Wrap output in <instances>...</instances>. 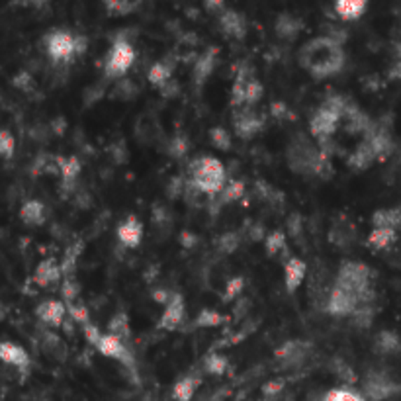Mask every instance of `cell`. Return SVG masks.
Instances as JSON below:
<instances>
[{
  "label": "cell",
  "mask_w": 401,
  "mask_h": 401,
  "mask_svg": "<svg viewBox=\"0 0 401 401\" xmlns=\"http://www.w3.org/2000/svg\"><path fill=\"white\" fill-rule=\"evenodd\" d=\"M307 276V265L306 260L297 257H288L284 260V286H286L288 294L297 292V288L304 284Z\"/></svg>",
  "instance_id": "obj_17"
},
{
  "label": "cell",
  "mask_w": 401,
  "mask_h": 401,
  "mask_svg": "<svg viewBox=\"0 0 401 401\" xmlns=\"http://www.w3.org/2000/svg\"><path fill=\"white\" fill-rule=\"evenodd\" d=\"M329 241L337 248H351L356 241V227L351 220L341 218L333 223V227L329 231Z\"/></svg>",
  "instance_id": "obj_19"
},
{
  "label": "cell",
  "mask_w": 401,
  "mask_h": 401,
  "mask_svg": "<svg viewBox=\"0 0 401 401\" xmlns=\"http://www.w3.org/2000/svg\"><path fill=\"white\" fill-rule=\"evenodd\" d=\"M265 96V86L257 77L248 75L245 85V106H257Z\"/></svg>",
  "instance_id": "obj_40"
},
{
  "label": "cell",
  "mask_w": 401,
  "mask_h": 401,
  "mask_svg": "<svg viewBox=\"0 0 401 401\" xmlns=\"http://www.w3.org/2000/svg\"><path fill=\"white\" fill-rule=\"evenodd\" d=\"M398 239V231L388 230V227H372V231L366 237V245L374 251H386L392 247Z\"/></svg>",
  "instance_id": "obj_30"
},
{
  "label": "cell",
  "mask_w": 401,
  "mask_h": 401,
  "mask_svg": "<svg viewBox=\"0 0 401 401\" xmlns=\"http://www.w3.org/2000/svg\"><path fill=\"white\" fill-rule=\"evenodd\" d=\"M233 127H235V135L248 141L253 137H257L262 127H265V120L253 110V108H239L235 115H233Z\"/></svg>",
  "instance_id": "obj_10"
},
{
  "label": "cell",
  "mask_w": 401,
  "mask_h": 401,
  "mask_svg": "<svg viewBox=\"0 0 401 401\" xmlns=\"http://www.w3.org/2000/svg\"><path fill=\"white\" fill-rule=\"evenodd\" d=\"M210 141L211 145L216 147V149H220V151H230L231 147H233V139H231V134L225 129V127H221V125H216V127H211L210 129Z\"/></svg>",
  "instance_id": "obj_43"
},
{
  "label": "cell",
  "mask_w": 401,
  "mask_h": 401,
  "mask_svg": "<svg viewBox=\"0 0 401 401\" xmlns=\"http://www.w3.org/2000/svg\"><path fill=\"white\" fill-rule=\"evenodd\" d=\"M216 63H218V49L210 48L208 51H204L198 61L194 63V71H192V77H194V85L204 86L208 83V78L211 77L213 69H216Z\"/></svg>",
  "instance_id": "obj_21"
},
{
  "label": "cell",
  "mask_w": 401,
  "mask_h": 401,
  "mask_svg": "<svg viewBox=\"0 0 401 401\" xmlns=\"http://www.w3.org/2000/svg\"><path fill=\"white\" fill-rule=\"evenodd\" d=\"M395 53H398V57L401 59V41L398 43V45H395Z\"/></svg>",
  "instance_id": "obj_58"
},
{
  "label": "cell",
  "mask_w": 401,
  "mask_h": 401,
  "mask_svg": "<svg viewBox=\"0 0 401 401\" xmlns=\"http://www.w3.org/2000/svg\"><path fill=\"white\" fill-rule=\"evenodd\" d=\"M360 307V300L358 296L346 290L343 286H337L333 284L327 302H325V311L331 317H353L354 311Z\"/></svg>",
  "instance_id": "obj_8"
},
{
  "label": "cell",
  "mask_w": 401,
  "mask_h": 401,
  "mask_svg": "<svg viewBox=\"0 0 401 401\" xmlns=\"http://www.w3.org/2000/svg\"><path fill=\"white\" fill-rule=\"evenodd\" d=\"M67 304L61 300H45L36 307V317L39 319V323H43L45 327H53V329L63 327L67 321Z\"/></svg>",
  "instance_id": "obj_13"
},
{
  "label": "cell",
  "mask_w": 401,
  "mask_h": 401,
  "mask_svg": "<svg viewBox=\"0 0 401 401\" xmlns=\"http://www.w3.org/2000/svg\"><path fill=\"white\" fill-rule=\"evenodd\" d=\"M220 29L225 38L239 41L247 36V18L237 10L225 8L220 14Z\"/></svg>",
  "instance_id": "obj_16"
},
{
  "label": "cell",
  "mask_w": 401,
  "mask_h": 401,
  "mask_svg": "<svg viewBox=\"0 0 401 401\" xmlns=\"http://www.w3.org/2000/svg\"><path fill=\"white\" fill-rule=\"evenodd\" d=\"M115 237L124 248H137L143 241V223L135 216H129L118 225Z\"/></svg>",
  "instance_id": "obj_15"
},
{
  "label": "cell",
  "mask_w": 401,
  "mask_h": 401,
  "mask_svg": "<svg viewBox=\"0 0 401 401\" xmlns=\"http://www.w3.org/2000/svg\"><path fill=\"white\" fill-rule=\"evenodd\" d=\"M96 351L106 358H112L115 363H120L125 368H134L135 366L134 354L125 346V341H122L120 337H115L112 333H104L100 337V341L96 344Z\"/></svg>",
  "instance_id": "obj_9"
},
{
  "label": "cell",
  "mask_w": 401,
  "mask_h": 401,
  "mask_svg": "<svg viewBox=\"0 0 401 401\" xmlns=\"http://www.w3.org/2000/svg\"><path fill=\"white\" fill-rule=\"evenodd\" d=\"M63 278H65V274L61 270V262H57L55 258L41 260L38 267H36V270H34V282L39 288H45V290L59 286L63 282Z\"/></svg>",
  "instance_id": "obj_14"
},
{
  "label": "cell",
  "mask_w": 401,
  "mask_h": 401,
  "mask_svg": "<svg viewBox=\"0 0 401 401\" xmlns=\"http://www.w3.org/2000/svg\"><path fill=\"white\" fill-rule=\"evenodd\" d=\"M370 282H372V270L366 262H360V260H344L337 270V278H335L337 286L346 288L358 296L360 306L372 304L374 290Z\"/></svg>",
  "instance_id": "obj_5"
},
{
  "label": "cell",
  "mask_w": 401,
  "mask_h": 401,
  "mask_svg": "<svg viewBox=\"0 0 401 401\" xmlns=\"http://www.w3.org/2000/svg\"><path fill=\"white\" fill-rule=\"evenodd\" d=\"M176 92H178V85H176L174 80H171V83L164 86V88H161V94L164 96V98H171V96H176Z\"/></svg>",
  "instance_id": "obj_57"
},
{
  "label": "cell",
  "mask_w": 401,
  "mask_h": 401,
  "mask_svg": "<svg viewBox=\"0 0 401 401\" xmlns=\"http://www.w3.org/2000/svg\"><path fill=\"white\" fill-rule=\"evenodd\" d=\"M20 6H31V8H43L48 6L51 0H14Z\"/></svg>",
  "instance_id": "obj_55"
},
{
  "label": "cell",
  "mask_w": 401,
  "mask_h": 401,
  "mask_svg": "<svg viewBox=\"0 0 401 401\" xmlns=\"http://www.w3.org/2000/svg\"><path fill=\"white\" fill-rule=\"evenodd\" d=\"M393 392V384L380 374H372L364 382V398L370 401H382L390 398Z\"/></svg>",
  "instance_id": "obj_22"
},
{
  "label": "cell",
  "mask_w": 401,
  "mask_h": 401,
  "mask_svg": "<svg viewBox=\"0 0 401 401\" xmlns=\"http://www.w3.org/2000/svg\"><path fill=\"white\" fill-rule=\"evenodd\" d=\"M288 167L297 174H307V176H327L331 174V162L327 157L325 147L317 149L316 145L304 135L294 137L286 151Z\"/></svg>",
  "instance_id": "obj_2"
},
{
  "label": "cell",
  "mask_w": 401,
  "mask_h": 401,
  "mask_svg": "<svg viewBox=\"0 0 401 401\" xmlns=\"http://www.w3.org/2000/svg\"><path fill=\"white\" fill-rule=\"evenodd\" d=\"M83 247H85V243H83V241H77V243H73V245L65 251V255L61 258V270H63L65 276H75V270H77V262L80 253H83Z\"/></svg>",
  "instance_id": "obj_37"
},
{
  "label": "cell",
  "mask_w": 401,
  "mask_h": 401,
  "mask_svg": "<svg viewBox=\"0 0 401 401\" xmlns=\"http://www.w3.org/2000/svg\"><path fill=\"white\" fill-rule=\"evenodd\" d=\"M354 323L360 325L363 329H366V327H370V323H372L374 319V309L370 304H366V306H360L356 311H354Z\"/></svg>",
  "instance_id": "obj_48"
},
{
  "label": "cell",
  "mask_w": 401,
  "mask_h": 401,
  "mask_svg": "<svg viewBox=\"0 0 401 401\" xmlns=\"http://www.w3.org/2000/svg\"><path fill=\"white\" fill-rule=\"evenodd\" d=\"M14 86H18L20 90H24V92H28V90H31V86H34V78H31L29 73L22 71V73H18L14 77Z\"/></svg>",
  "instance_id": "obj_52"
},
{
  "label": "cell",
  "mask_w": 401,
  "mask_h": 401,
  "mask_svg": "<svg viewBox=\"0 0 401 401\" xmlns=\"http://www.w3.org/2000/svg\"><path fill=\"white\" fill-rule=\"evenodd\" d=\"M372 227H388V230H400V208H384V210L374 211Z\"/></svg>",
  "instance_id": "obj_31"
},
{
  "label": "cell",
  "mask_w": 401,
  "mask_h": 401,
  "mask_svg": "<svg viewBox=\"0 0 401 401\" xmlns=\"http://www.w3.org/2000/svg\"><path fill=\"white\" fill-rule=\"evenodd\" d=\"M188 147H190L188 139L182 137V135H176L174 139H171V143H169V155L174 157V159H181L182 155H186Z\"/></svg>",
  "instance_id": "obj_49"
},
{
  "label": "cell",
  "mask_w": 401,
  "mask_h": 401,
  "mask_svg": "<svg viewBox=\"0 0 401 401\" xmlns=\"http://www.w3.org/2000/svg\"><path fill=\"white\" fill-rule=\"evenodd\" d=\"M284 390V382H280V380H272V382H268L265 388H262V393H265V398H276L280 395Z\"/></svg>",
  "instance_id": "obj_53"
},
{
  "label": "cell",
  "mask_w": 401,
  "mask_h": 401,
  "mask_svg": "<svg viewBox=\"0 0 401 401\" xmlns=\"http://www.w3.org/2000/svg\"><path fill=\"white\" fill-rule=\"evenodd\" d=\"M83 335H85V339L88 341V343L92 344V346H96L98 341H100V337H102L104 333H102V331H100L94 323H88L83 327Z\"/></svg>",
  "instance_id": "obj_51"
},
{
  "label": "cell",
  "mask_w": 401,
  "mask_h": 401,
  "mask_svg": "<svg viewBox=\"0 0 401 401\" xmlns=\"http://www.w3.org/2000/svg\"><path fill=\"white\" fill-rule=\"evenodd\" d=\"M172 73H174V65H172L171 61H157L147 71V80L157 90H161V88H164L172 80Z\"/></svg>",
  "instance_id": "obj_29"
},
{
  "label": "cell",
  "mask_w": 401,
  "mask_h": 401,
  "mask_svg": "<svg viewBox=\"0 0 401 401\" xmlns=\"http://www.w3.org/2000/svg\"><path fill=\"white\" fill-rule=\"evenodd\" d=\"M300 67L317 80L331 78L344 69L346 55L339 39L333 36H319L306 41L297 51Z\"/></svg>",
  "instance_id": "obj_1"
},
{
  "label": "cell",
  "mask_w": 401,
  "mask_h": 401,
  "mask_svg": "<svg viewBox=\"0 0 401 401\" xmlns=\"http://www.w3.org/2000/svg\"><path fill=\"white\" fill-rule=\"evenodd\" d=\"M307 344L304 341H288L276 351V360L286 368L297 366L306 360Z\"/></svg>",
  "instance_id": "obj_20"
},
{
  "label": "cell",
  "mask_w": 401,
  "mask_h": 401,
  "mask_svg": "<svg viewBox=\"0 0 401 401\" xmlns=\"http://www.w3.org/2000/svg\"><path fill=\"white\" fill-rule=\"evenodd\" d=\"M108 333L120 337L122 341H127L132 337V325H129V317L125 311H115L114 316L108 321Z\"/></svg>",
  "instance_id": "obj_36"
},
{
  "label": "cell",
  "mask_w": 401,
  "mask_h": 401,
  "mask_svg": "<svg viewBox=\"0 0 401 401\" xmlns=\"http://www.w3.org/2000/svg\"><path fill=\"white\" fill-rule=\"evenodd\" d=\"M67 309H69V317H71L73 323L80 325V327L92 323V321H90V311H88V307H86L80 300L75 302V304H67Z\"/></svg>",
  "instance_id": "obj_45"
},
{
  "label": "cell",
  "mask_w": 401,
  "mask_h": 401,
  "mask_svg": "<svg viewBox=\"0 0 401 401\" xmlns=\"http://www.w3.org/2000/svg\"><path fill=\"white\" fill-rule=\"evenodd\" d=\"M202 378L198 374H186L182 376L181 380H176V384L172 386V400L174 401H192V398L196 395L198 388H200Z\"/></svg>",
  "instance_id": "obj_24"
},
{
  "label": "cell",
  "mask_w": 401,
  "mask_h": 401,
  "mask_svg": "<svg viewBox=\"0 0 401 401\" xmlns=\"http://www.w3.org/2000/svg\"><path fill=\"white\" fill-rule=\"evenodd\" d=\"M41 344H43V351L49 354H55L59 351H65V346L61 343V339H59L57 335L53 333H43V339H41Z\"/></svg>",
  "instance_id": "obj_50"
},
{
  "label": "cell",
  "mask_w": 401,
  "mask_h": 401,
  "mask_svg": "<svg viewBox=\"0 0 401 401\" xmlns=\"http://www.w3.org/2000/svg\"><path fill=\"white\" fill-rule=\"evenodd\" d=\"M141 0H102L106 14L112 18H122V16H129L132 12L137 10Z\"/></svg>",
  "instance_id": "obj_32"
},
{
  "label": "cell",
  "mask_w": 401,
  "mask_h": 401,
  "mask_svg": "<svg viewBox=\"0 0 401 401\" xmlns=\"http://www.w3.org/2000/svg\"><path fill=\"white\" fill-rule=\"evenodd\" d=\"M78 294H80V286L75 280V276H65L61 282V296L65 304H75L78 302Z\"/></svg>",
  "instance_id": "obj_46"
},
{
  "label": "cell",
  "mask_w": 401,
  "mask_h": 401,
  "mask_svg": "<svg viewBox=\"0 0 401 401\" xmlns=\"http://www.w3.org/2000/svg\"><path fill=\"white\" fill-rule=\"evenodd\" d=\"M80 169H83V164H80V161H78L75 155L57 157V172L59 176H61V182H63L67 188H73V186H75L78 174H80Z\"/></svg>",
  "instance_id": "obj_26"
},
{
  "label": "cell",
  "mask_w": 401,
  "mask_h": 401,
  "mask_svg": "<svg viewBox=\"0 0 401 401\" xmlns=\"http://www.w3.org/2000/svg\"><path fill=\"white\" fill-rule=\"evenodd\" d=\"M349 102L343 96H329L323 104L316 110V114L309 120V134L316 137L317 141L325 147L327 141H331L335 132L339 129V124L344 120V112H346Z\"/></svg>",
  "instance_id": "obj_3"
},
{
  "label": "cell",
  "mask_w": 401,
  "mask_h": 401,
  "mask_svg": "<svg viewBox=\"0 0 401 401\" xmlns=\"http://www.w3.org/2000/svg\"><path fill=\"white\" fill-rule=\"evenodd\" d=\"M186 316V302L181 292H172L167 306H162V314L159 317V327L162 331H176Z\"/></svg>",
  "instance_id": "obj_11"
},
{
  "label": "cell",
  "mask_w": 401,
  "mask_h": 401,
  "mask_svg": "<svg viewBox=\"0 0 401 401\" xmlns=\"http://www.w3.org/2000/svg\"><path fill=\"white\" fill-rule=\"evenodd\" d=\"M368 8V0H335V12L344 22H354Z\"/></svg>",
  "instance_id": "obj_27"
},
{
  "label": "cell",
  "mask_w": 401,
  "mask_h": 401,
  "mask_svg": "<svg viewBox=\"0 0 401 401\" xmlns=\"http://www.w3.org/2000/svg\"><path fill=\"white\" fill-rule=\"evenodd\" d=\"M302 29H304V22L294 16V14H280L274 22V31H276V36L280 39H284V41H294V39L302 34Z\"/></svg>",
  "instance_id": "obj_23"
},
{
  "label": "cell",
  "mask_w": 401,
  "mask_h": 401,
  "mask_svg": "<svg viewBox=\"0 0 401 401\" xmlns=\"http://www.w3.org/2000/svg\"><path fill=\"white\" fill-rule=\"evenodd\" d=\"M0 358L2 363L14 368L16 372H20L24 378L28 376L31 370V358H29L28 351L20 344L12 343V341H4L0 344Z\"/></svg>",
  "instance_id": "obj_12"
},
{
  "label": "cell",
  "mask_w": 401,
  "mask_h": 401,
  "mask_svg": "<svg viewBox=\"0 0 401 401\" xmlns=\"http://www.w3.org/2000/svg\"><path fill=\"white\" fill-rule=\"evenodd\" d=\"M172 292H169V290H155L153 292V300L157 302V304H162V306H167V302L171 300Z\"/></svg>",
  "instance_id": "obj_56"
},
{
  "label": "cell",
  "mask_w": 401,
  "mask_h": 401,
  "mask_svg": "<svg viewBox=\"0 0 401 401\" xmlns=\"http://www.w3.org/2000/svg\"><path fill=\"white\" fill-rule=\"evenodd\" d=\"M241 245V237L239 233H235V231H227V233H223L220 235V239L216 241V247L220 251L221 255H231V253H235Z\"/></svg>",
  "instance_id": "obj_44"
},
{
  "label": "cell",
  "mask_w": 401,
  "mask_h": 401,
  "mask_svg": "<svg viewBox=\"0 0 401 401\" xmlns=\"http://www.w3.org/2000/svg\"><path fill=\"white\" fill-rule=\"evenodd\" d=\"M400 230H401V206H400Z\"/></svg>",
  "instance_id": "obj_59"
},
{
  "label": "cell",
  "mask_w": 401,
  "mask_h": 401,
  "mask_svg": "<svg viewBox=\"0 0 401 401\" xmlns=\"http://www.w3.org/2000/svg\"><path fill=\"white\" fill-rule=\"evenodd\" d=\"M202 368L210 376H223L230 370V360H227V356L220 353H208L202 360Z\"/></svg>",
  "instance_id": "obj_34"
},
{
  "label": "cell",
  "mask_w": 401,
  "mask_h": 401,
  "mask_svg": "<svg viewBox=\"0 0 401 401\" xmlns=\"http://www.w3.org/2000/svg\"><path fill=\"white\" fill-rule=\"evenodd\" d=\"M376 349L380 351V353H398L401 351V341L398 339V335L390 333V331H382V333H378L376 337Z\"/></svg>",
  "instance_id": "obj_41"
},
{
  "label": "cell",
  "mask_w": 401,
  "mask_h": 401,
  "mask_svg": "<svg viewBox=\"0 0 401 401\" xmlns=\"http://www.w3.org/2000/svg\"><path fill=\"white\" fill-rule=\"evenodd\" d=\"M20 221L28 227H39L48 221L49 210L41 200H26L20 206Z\"/></svg>",
  "instance_id": "obj_18"
},
{
  "label": "cell",
  "mask_w": 401,
  "mask_h": 401,
  "mask_svg": "<svg viewBox=\"0 0 401 401\" xmlns=\"http://www.w3.org/2000/svg\"><path fill=\"white\" fill-rule=\"evenodd\" d=\"M204 8L208 12H223L225 10V0H204Z\"/></svg>",
  "instance_id": "obj_54"
},
{
  "label": "cell",
  "mask_w": 401,
  "mask_h": 401,
  "mask_svg": "<svg viewBox=\"0 0 401 401\" xmlns=\"http://www.w3.org/2000/svg\"><path fill=\"white\" fill-rule=\"evenodd\" d=\"M243 290H245V278L243 276H231L225 280V286H223V302L225 304H230L233 300H237V297L243 294Z\"/></svg>",
  "instance_id": "obj_42"
},
{
  "label": "cell",
  "mask_w": 401,
  "mask_h": 401,
  "mask_svg": "<svg viewBox=\"0 0 401 401\" xmlns=\"http://www.w3.org/2000/svg\"><path fill=\"white\" fill-rule=\"evenodd\" d=\"M135 63V49L127 38H115L104 61L106 78H122Z\"/></svg>",
  "instance_id": "obj_6"
},
{
  "label": "cell",
  "mask_w": 401,
  "mask_h": 401,
  "mask_svg": "<svg viewBox=\"0 0 401 401\" xmlns=\"http://www.w3.org/2000/svg\"><path fill=\"white\" fill-rule=\"evenodd\" d=\"M48 57L57 65H69L77 55V34H71L69 29H51L43 38Z\"/></svg>",
  "instance_id": "obj_7"
},
{
  "label": "cell",
  "mask_w": 401,
  "mask_h": 401,
  "mask_svg": "<svg viewBox=\"0 0 401 401\" xmlns=\"http://www.w3.org/2000/svg\"><path fill=\"white\" fill-rule=\"evenodd\" d=\"M323 401H368L364 398V393L356 392L349 386H341V388H333L325 393Z\"/></svg>",
  "instance_id": "obj_39"
},
{
  "label": "cell",
  "mask_w": 401,
  "mask_h": 401,
  "mask_svg": "<svg viewBox=\"0 0 401 401\" xmlns=\"http://www.w3.org/2000/svg\"><path fill=\"white\" fill-rule=\"evenodd\" d=\"M227 321V317L218 314L216 309H202L200 314L194 319V325L200 327V329H216Z\"/></svg>",
  "instance_id": "obj_38"
},
{
  "label": "cell",
  "mask_w": 401,
  "mask_h": 401,
  "mask_svg": "<svg viewBox=\"0 0 401 401\" xmlns=\"http://www.w3.org/2000/svg\"><path fill=\"white\" fill-rule=\"evenodd\" d=\"M376 161H378V159H376V155H374L372 147H370V143L364 139L363 143L354 149L353 155L349 157V161L346 162H349V167H351L353 171L363 172L366 171V169H370Z\"/></svg>",
  "instance_id": "obj_28"
},
{
  "label": "cell",
  "mask_w": 401,
  "mask_h": 401,
  "mask_svg": "<svg viewBox=\"0 0 401 401\" xmlns=\"http://www.w3.org/2000/svg\"><path fill=\"white\" fill-rule=\"evenodd\" d=\"M245 182L243 181H235V178H230L227 184L223 186V190L218 194V202L221 206H230V204H235L239 202L243 196H245Z\"/></svg>",
  "instance_id": "obj_33"
},
{
  "label": "cell",
  "mask_w": 401,
  "mask_h": 401,
  "mask_svg": "<svg viewBox=\"0 0 401 401\" xmlns=\"http://www.w3.org/2000/svg\"><path fill=\"white\" fill-rule=\"evenodd\" d=\"M227 181L225 164L216 157H198L190 162V182L200 194L218 196Z\"/></svg>",
  "instance_id": "obj_4"
},
{
  "label": "cell",
  "mask_w": 401,
  "mask_h": 401,
  "mask_svg": "<svg viewBox=\"0 0 401 401\" xmlns=\"http://www.w3.org/2000/svg\"><path fill=\"white\" fill-rule=\"evenodd\" d=\"M14 151H16V137L10 134L8 129H4L0 134V155L4 161H10L14 157Z\"/></svg>",
  "instance_id": "obj_47"
},
{
  "label": "cell",
  "mask_w": 401,
  "mask_h": 401,
  "mask_svg": "<svg viewBox=\"0 0 401 401\" xmlns=\"http://www.w3.org/2000/svg\"><path fill=\"white\" fill-rule=\"evenodd\" d=\"M265 251H267L268 257L276 258L286 255L288 253V239L284 231H270L265 239Z\"/></svg>",
  "instance_id": "obj_35"
},
{
  "label": "cell",
  "mask_w": 401,
  "mask_h": 401,
  "mask_svg": "<svg viewBox=\"0 0 401 401\" xmlns=\"http://www.w3.org/2000/svg\"><path fill=\"white\" fill-rule=\"evenodd\" d=\"M364 139L370 143V147H372V151H374V155H376V159H378V161H384L388 155L392 153V149H393L392 139H390V135L386 134L384 129L372 127L368 134L364 135Z\"/></svg>",
  "instance_id": "obj_25"
}]
</instances>
